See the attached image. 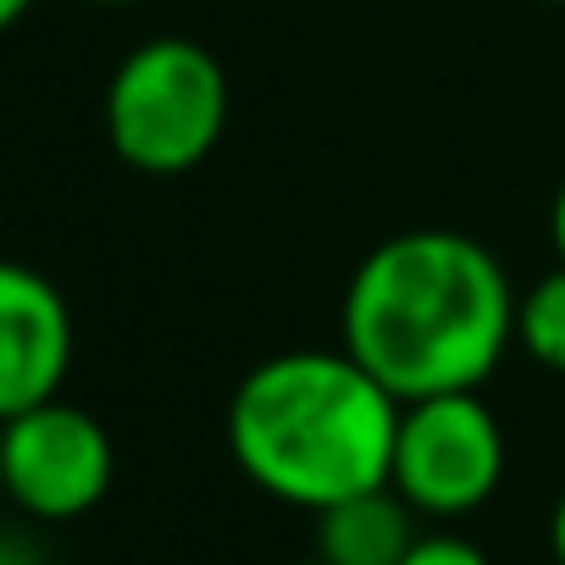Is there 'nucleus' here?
Instances as JSON below:
<instances>
[{"mask_svg": "<svg viewBox=\"0 0 565 565\" xmlns=\"http://www.w3.org/2000/svg\"><path fill=\"white\" fill-rule=\"evenodd\" d=\"M339 328L344 350L399 405L466 394L515 344V289L471 233L405 227L350 271Z\"/></svg>", "mask_w": 565, "mask_h": 565, "instance_id": "nucleus-1", "label": "nucleus"}, {"mask_svg": "<svg viewBox=\"0 0 565 565\" xmlns=\"http://www.w3.org/2000/svg\"><path fill=\"white\" fill-rule=\"evenodd\" d=\"M399 399L339 344L282 350L249 366L227 399L233 466L277 504L328 510L388 482Z\"/></svg>", "mask_w": 565, "mask_h": 565, "instance_id": "nucleus-2", "label": "nucleus"}, {"mask_svg": "<svg viewBox=\"0 0 565 565\" xmlns=\"http://www.w3.org/2000/svg\"><path fill=\"white\" fill-rule=\"evenodd\" d=\"M227 67L189 34L134 45L106 84V145L145 178L194 172L227 134Z\"/></svg>", "mask_w": 565, "mask_h": 565, "instance_id": "nucleus-3", "label": "nucleus"}, {"mask_svg": "<svg viewBox=\"0 0 565 565\" xmlns=\"http://www.w3.org/2000/svg\"><path fill=\"white\" fill-rule=\"evenodd\" d=\"M504 482V427L482 388L433 394L399 405L388 488L427 521H460L482 510Z\"/></svg>", "mask_w": 565, "mask_h": 565, "instance_id": "nucleus-4", "label": "nucleus"}, {"mask_svg": "<svg viewBox=\"0 0 565 565\" xmlns=\"http://www.w3.org/2000/svg\"><path fill=\"white\" fill-rule=\"evenodd\" d=\"M117 477L111 433L62 394L0 422V493L34 521L89 515Z\"/></svg>", "mask_w": 565, "mask_h": 565, "instance_id": "nucleus-5", "label": "nucleus"}, {"mask_svg": "<svg viewBox=\"0 0 565 565\" xmlns=\"http://www.w3.org/2000/svg\"><path fill=\"white\" fill-rule=\"evenodd\" d=\"M73 372L67 295L23 260H0V422L62 394Z\"/></svg>", "mask_w": 565, "mask_h": 565, "instance_id": "nucleus-6", "label": "nucleus"}, {"mask_svg": "<svg viewBox=\"0 0 565 565\" xmlns=\"http://www.w3.org/2000/svg\"><path fill=\"white\" fill-rule=\"evenodd\" d=\"M416 537V510L388 482L317 510V559L328 565H399Z\"/></svg>", "mask_w": 565, "mask_h": 565, "instance_id": "nucleus-7", "label": "nucleus"}, {"mask_svg": "<svg viewBox=\"0 0 565 565\" xmlns=\"http://www.w3.org/2000/svg\"><path fill=\"white\" fill-rule=\"evenodd\" d=\"M515 344L526 361L565 377V266L543 271L526 295H515Z\"/></svg>", "mask_w": 565, "mask_h": 565, "instance_id": "nucleus-8", "label": "nucleus"}, {"mask_svg": "<svg viewBox=\"0 0 565 565\" xmlns=\"http://www.w3.org/2000/svg\"><path fill=\"white\" fill-rule=\"evenodd\" d=\"M399 565H493V559L460 532H422Z\"/></svg>", "mask_w": 565, "mask_h": 565, "instance_id": "nucleus-9", "label": "nucleus"}, {"mask_svg": "<svg viewBox=\"0 0 565 565\" xmlns=\"http://www.w3.org/2000/svg\"><path fill=\"white\" fill-rule=\"evenodd\" d=\"M548 238H554V260L565 266V183L554 189V205H548Z\"/></svg>", "mask_w": 565, "mask_h": 565, "instance_id": "nucleus-10", "label": "nucleus"}, {"mask_svg": "<svg viewBox=\"0 0 565 565\" xmlns=\"http://www.w3.org/2000/svg\"><path fill=\"white\" fill-rule=\"evenodd\" d=\"M548 548H554V565H565V488H559L554 515H548Z\"/></svg>", "mask_w": 565, "mask_h": 565, "instance_id": "nucleus-11", "label": "nucleus"}, {"mask_svg": "<svg viewBox=\"0 0 565 565\" xmlns=\"http://www.w3.org/2000/svg\"><path fill=\"white\" fill-rule=\"evenodd\" d=\"M0 565H40V559H34V548H29V543H18V537L0 532Z\"/></svg>", "mask_w": 565, "mask_h": 565, "instance_id": "nucleus-12", "label": "nucleus"}, {"mask_svg": "<svg viewBox=\"0 0 565 565\" xmlns=\"http://www.w3.org/2000/svg\"><path fill=\"white\" fill-rule=\"evenodd\" d=\"M29 7H34V0H0V34L18 29V23L29 18Z\"/></svg>", "mask_w": 565, "mask_h": 565, "instance_id": "nucleus-13", "label": "nucleus"}, {"mask_svg": "<svg viewBox=\"0 0 565 565\" xmlns=\"http://www.w3.org/2000/svg\"><path fill=\"white\" fill-rule=\"evenodd\" d=\"M84 7H145V0H84Z\"/></svg>", "mask_w": 565, "mask_h": 565, "instance_id": "nucleus-14", "label": "nucleus"}, {"mask_svg": "<svg viewBox=\"0 0 565 565\" xmlns=\"http://www.w3.org/2000/svg\"><path fill=\"white\" fill-rule=\"evenodd\" d=\"M295 565H328V559H317V554H311V559H295Z\"/></svg>", "mask_w": 565, "mask_h": 565, "instance_id": "nucleus-15", "label": "nucleus"}, {"mask_svg": "<svg viewBox=\"0 0 565 565\" xmlns=\"http://www.w3.org/2000/svg\"><path fill=\"white\" fill-rule=\"evenodd\" d=\"M554 7H565V0H554Z\"/></svg>", "mask_w": 565, "mask_h": 565, "instance_id": "nucleus-16", "label": "nucleus"}]
</instances>
